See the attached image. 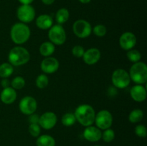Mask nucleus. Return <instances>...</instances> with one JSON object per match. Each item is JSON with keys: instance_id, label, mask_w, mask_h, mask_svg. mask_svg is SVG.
Instances as JSON below:
<instances>
[{"instance_id": "1", "label": "nucleus", "mask_w": 147, "mask_h": 146, "mask_svg": "<svg viewBox=\"0 0 147 146\" xmlns=\"http://www.w3.org/2000/svg\"><path fill=\"white\" fill-rule=\"evenodd\" d=\"M74 115L76 120L84 127L93 125L95 122L96 112L90 104H83L78 106L75 110Z\"/></svg>"}, {"instance_id": "2", "label": "nucleus", "mask_w": 147, "mask_h": 146, "mask_svg": "<svg viewBox=\"0 0 147 146\" xmlns=\"http://www.w3.org/2000/svg\"><path fill=\"white\" fill-rule=\"evenodd\" d=\"M31 31L28 26L22 22L14 24L10 30V37L14 43L22 44L29 40Z\"/></svg>"}, {"instance_id": "3", "label": "nucleus", "mask_w": 147, "mask_h": 146, "mask_svg": "<svg viewBox=\"0 0 147 146\" xmlns=\"http://www.w3.org/2000/svg\"><path fill=\"white\" fill-rule=\"evenodd\" d=\"M30 60L28 50L21 46H17L11 49L8 54V60L12 66H21L27 64Z\"/></svg>"}, {"instance_id": "4", "label": "nucleus", "mask_w": 147, "mask_h": 146, "mask_svg": "<svg viewBox=\"0 0 147 146\" xmlns=\"http://www.w3.org/2000/svg\"><path fill=\"white\" fill-rule=\"evenodd\" d=\"M129 76L134 82L144 84L147 81V66L143 62L134 63L129 70Z\"/></svg>"}, {"instance_id": "5", "label": "nucleus", "mask_w": 147, "mask_h": 146, "mask_svg": "<svg viewBox=\"0 0 147 146\" xmlns=\"http://www.w3.org/2000/svg\"><path fill=\"white\" fill-rule=\"evenodd\" d=\"M111 81L114 87L119 89H124L130 84L131 78L128 72L123 69H117L113 72Z\"/></svg>"}, {"instance_id": "6", "label": "nucleus", "mask_w": 147, "mask_h": 146, "mask_svg": "<svg viewBox=\"0 0 147 146\" xmlns=\"http://www.w3.org/2000/svg\"><path fill=\"white\" fill-rule=\"evenodd\" d=\"M48 38L50 42L55 45H62L66 41V33L61 24L53 25L48 31Z\"/></svg>"}, {"instance_id": "7", "label": "nucleus", "mask_w": 147, "mask_h": 146, "mask_svg": "<svg viewBox=\"0 0 147 146\" xmlns=\"http://www.w3.org/2000/svg\"><path fill=\"white\" fill-rule=\"evenodd\" d=\"M73 31L78 37L85 39L91 34L92 27L90 23L86 20L78 19L73 23Z\"/></svg>"}, {"instance_id": "8", "label": "nucleus", "mask_w": 147, "mask_h": 146, "mask_svg": "<svg viewBox=\"0 0 147 146\" xmlns=\"http://www.w3.org/2000/svg\"><path fill=\"white\" fill-rule=\"evenodd\" d=\"M96 127L100 130H106L110 128L113 124V116L112 114L106 110H102L96 114L95 122Z\"/></svg>"}, {"instance_id": "9", "label": "nucleus", "mask_w": 147, "mask_h": 146, "mask_svg": "<svg viewBox=\"0 0 147 146\" xmlns=\"http://www.w3.org/2000/svg\"><path fill=\"white\" fill-rule=\"evenodd\" d=\"M35 10L30 4H22L17 10V16L21 22L27 24L34 20L35 17Z\"/></svg>"}, {"instance_id": "10", "label": "nucleus", "mask_w": 147, "mask_h": 146, "mask_svg": "<svg viewBox=\"0 0 147 146\" xmlns=\"http://www.w3.org/2000/svg\"><path fill=\"white\" fill-rule=\"evenodd\" d=\"M19 108L21 113L25 115H30L35 113L37 108V102L32 96H25L20 100Z\"/></svg>"}, {"instance_id": "11", "label": "nucleus", "mask_w": 147, "mask_h": 146, "mask_svg": "<svg viewBox=\"0 0 147 146\" xmlns=\"http://www.w3.org/2000/svg\"><path fill=\"white\" fill-rule=\"evenodd\" d=\"M57 117L53 112H46L40 116L38 124L45 130H50L57 124Z\"/></svg>"}, {"instance_id": "12", "label": "nucleus", "mask_w": 147, "mask_h": 146, "mask_svg": "<svg viewBox=\"0 0 147 146\" xmlns=\"http://www.w3.org/2000/svg\"><path fill=\"white\" fill-rule=\"evenodd\" d=\"M136 37L131 31H126L121 35L119 39V44L123 50L129 51L131 50L136 44Z\"/></svg>"}, {"instance_id": "13", "label": "nucleus", "mask_w": 147, "mask_h": 146, "mask_svg": "<svg viewBox=\"0 0 147 146\" xmlns=\"http://www.w3.org/2000/svg\"><path fill=\"white\" fill-rule=\"evenodd\" d=\"M60 66L59 61L53 57H45L42 61L40 67L42 71L46 74H53L57 71Z\"/></svg>"}, {"instance_id": "14", "label": "nucleus", "mask_w": 147, "mask_h": 146, "mask_svg": "<svg viewBox=\"0 0 147 146\" xmlns=\"http://www.w3.org/2000/svg\"><path fill=\"white\" fill-rule=\"evenodd\" d=\"M101 57L100 51L97 48H90L85 50L84 54L83 56V60L86 64L89 65H93L96 64L100 60Z\"/></svg>"}, {"instance_id": "15", "label": "nucleus", "mask_w": 147, "mask_h": 146, "mask_svg": "<svg viewBox=\"0 0 147 146\" xmlns=\"http://www.w3.org/2000/svg\"><path fill=\"white\" fill-rule=\"evenodd\" d=\"M83 137L89 142H98L101 139L102 132L97 127L93 125L88 126L83 131Z\"/></svg>"}, {"instance_id": "16", "label": "nucleus", "mask_w": 147, "mask_h": 146, "mask_svg": "<svg viewBox=\"0 0 147 146\" xmlns=\"http://www.w3.org/2000/svg\"><path fill=\"white\" fill-rule=\"evenodd\" d=\"M131 98L137 102H142L146 98V90L142 84H136L130 90Z\"/></svg>"}, {"instance_id": "17", "label": "nucleus", "mask_w": 147, "mask_h": 146, "mask_svg": "<svg viewBox=\"0 0 147 146\" xmlns=\"http://www.w3.org/2000/svg\"><path fill=\"white\" fill-rule=\"evenodd\" d=\"M17 92L11 87L4 88L0 94V99L4 104H12L17 99Z\"/></svg>"}, {"instance_id": "18", "label": "nucleus", "mask_w": 147, "mask_h": 146, "mask_svg": "<svg viewBox=\"0 0 147 146\" xmlns=\"http://www.w3.org/2000/svg\"><path fill=\"white\" fill-rule=\"evenodd\" d=\"M35 23L40 29H49L53 25V19L49 14H41L36 19Z\"/></svg>"}, {"instance_id": "19", "label": "nucleus", "mask_w": 147, "mask_h": 146, "mask_svg": "<svg viewBox=\"0 0 147 146\" xmlns=\"http://www.w3.org/2000/svg\"><path fill=\"white\" fill-rule=\"evenodd\" d=\"M55 51V46L50 42H45L40 47V53L45 57H50Z\"/></svg>"}, {"instance_id": "20", "label": "nucleus", "mask_w": 147, "mask_h": 146, "mask_svg": "<svg viewBox=\"0 0 147 146\" xmlns=\"http://www.w3.org/2000/svg\"><path fill=\"white\" fill-rule=\"evenodd\" d=\"M37 146H55V140L49 135H42L37 137L36 140Z\"/></svg>"}, {"instance_id": "21", "label": "nucleus", "mask_w": 147, "mask_h": 146, "mask_svg": "<svg viewBox=\"0 0 147 146\" xmlns=\"http://www.w3.org/2000/svg\"><path fill=\"white\" fill-rule=\"evenodd\" d=\"M69 17H70V13L69 11L66 8H60L57 10L55 14L56 21L58 24H63L67 21Z\"/></svg>"}, {"instance_id": "22", "label": "nucleus", "mask_w": 147, "mask_h": 146, "mask_svg": "<svg viewBox=\"0 0 147 146\" xmlns=\"http://www.w3.org/2000/svg\"><path fill=\"white\" fill-rule=\"evenodd\" d=\"M14 72V66L9 62H4L0 65V77L1 78H8Z\"/></svg>"}, {"instance_id": "23", "label": "nucleus", "mask_w": 147, "mask_h": 146, "mask_svg": "<svg viewBox=\"0 0 147 146\" xmlns=\"http://www.w3.org/2000/svg\"><path fill=\"white\" fill-rule=\"evenodd\" d=\"M144 117V112L140 109L132 110L129 115V120L132 123H136L142 121Z\"/></svg>"}, {"instance_id": "24", "label": "nucleus", "mask_w": 147, "mask_h": 146, "mask_svg": "<svg viewBox=\"0 0 147 146\" xmlns=\"http://www.w3.org/2000/svg\"><path fill=\"white\" fill-rule=\"evenodd\" d=\"M76 117H75L74 113H65V114L63 115V116L62 117V123H63V125L66 126V127L73 126V125L76 123Z\"/></svg>"}, {"instance_id": "25", "label": "nucleus", "mask_w": 147, "mask_h": 146, "mask_svg": "<svg viewBox=\"0 0 147 146\" xmlns=\"http://www.w3.org/2000/svg\"><path fill=\"white\" fill-rule=\"evenodd\" d=\"M127 58L130 62L133 63H136L138 62H140L141 59H142V54L140 52L138 51L137 50H134V49H131V50H129L127 52Z\"/></svg>"}, {"instance_id": "26", "label": "nucleus", "mask_w": 147, "mask_h": 146, "mask_svg": "<svg viewBox=\"0 0 147 146\" xmlns=\"http://www.w3.org/2000/svg\"><path fill=\"white\" fill-rule=\"evenodd\" d=\"M36 86L40 89H44L48 85L49 79L45 74H41L37 76L35 81Z\"/></svg>"}, {"instance_id": "27", "label": "nucleus", "mask_w": 147, "mask_h": 146, "mask_svg": "<svg viewBox=\"0 0 147 146\" xmlns=\"http://www.w3.org/2000/svg\"><path fill=\"white\" fill-rule=\"evenodd\" d=\"M11 85L14 90H21L25 85V80L21 76H17L11 80Z\"/></svg>"}, {"instance_id": "28", "label": "nucleus", "mask_w": 147, "mask_h": 146, "mask_svg": "<svg viewBox=\"0 0 147 146\" xmlns=\"http://www.w3.org/2000/svg\"><path fill=\"white\" fill-rule=\"evenodd\" d=\"M102 139L106 143H111L115 138V132L111 128L104 130V132L102 133Z\"/></svg>"}, {"instance_id": "29", "label": "nucleus", "mask_w": 147, "mask_h": 146, "mask_svg": "<svg viewBox=\"0 0 147 146\" xmlns=\"http://www.w3.org/2000/svg\"><path fill=\"white\" fill-rule=\"evenodd\" d=\"M92 31L95 35L99 37H104L107 33V28L103 24H97L93 27V29H92Z\"/></svg>"}, {"instance_id": "30", "label": "nucleus", "mask_w": 147, "mask_h": 146, "mask_svg": "<svg viewBox=\"0 0 147 146\" xmlns=\"http://www.w3.org/2000/svg\"><path fill=\"white\" fill-rule=\"evenodd\" d=\"M29 133L32 137H37L40 136L41 132V127L39 124H30L29 126Z\"/></svg>"}, {"instance_id": "31", "label": "nucleus", "mask_w": 147, "mask_h": 146, "mask_svg": "<svg viewBox=\"0 0 147 146\" xmlns=\"http://www.w3.org/2000/svg\"><path fill=\"white\" fill-rule=\"evenodd\" d=\"M85 52V49L80 45H76L72 49V54L73 56L77 58H81L83 57Z\"/></svg>"}, {"instance_id": "32", "label": "nucleus", "mask_w": 147, "mask_h": 146, "mask_svg": "<svg viewBox=\"0 0 147 146\" xmlns=\"http://www.w3.org/2000/svg\"><path fill=\"white\" fill-rule=\"evenodd\" d=\"M135 133H136V135L138 137L144 138V137H146L147 135L146 127L144 125H138L135 127Z\"/></svg>"}, {"instance_id": "33", "label": "nucleus", "mask_w": 147, "mask_h": 146, "mask_svg": "<svg viewBox=\"0 0 147 146\" xmlns=\"http://www.w3.org/2000/svg\"><path fill=\"white\" fill-rule=\"evenodd\" d=\"M29 116H30L29 117V122H30V124H38L40 116L36 114H34V113Z\"/></svg>"}, {"instance_id": "34", "label": "nucleus", "mask_w": 147, "mask_h": 146, "mask_svg": "<svg viewBox=\"0 0 147 146\" xmlns=\"http://www.w3.org/2000/svg\"><path fill=\"white\" fill-rule=\"evenodd\" d=\"M1 86H2L3 88H7V87H10L11 82H10L7 78H3L1 81Z\"/></svg>"}, {"instance_id": "35", "label": "nucleus", "mask_w": 147, "mask_h": 146, "mask_svg": "<svg viewBox=\"0 0 147 146\" xmlns=\"http://www.w3.org/2000/svg\"><path fill=\"white\" fill-rule=\"evenodd\" d=\"M55 0H42V2L45 5H51L55 2Z\"/></svg>"}, {"instance_id": "36", "label": "nucleus", "mask_w": 147, "mask_h": 146, "mask_svg": "<svg viewBox=\"0 0 147 146\" xmlns=\"http://www.w3.org/2000/svg\"><path fill=\"white\" fill-rule=\"evenodd\" d=\"M22 4H31L34 0H18Z\"/></svg>"}, {"instance_id": "37", "label": "nucleus", "mask_w": 147, "mask_h": 146, "mask_svg": "<svg viewBox=\"0 0 147 146\" xmlns=\"http://www.w3.org/2000/svg\"><path fill=\"white\" fill-rule=\"evenodd\" d=\"M90 1L91 0H79V1L82 4H88V3L90 2Z\"/></svg>"}, {"instance_id": "38", "label": "nucleus", "mask_w": 147, "mask_h": 146, "mask_svg": "<svg viewBox=\"0 0 147 146\" xmlns=\"http://www.w3.org/2000/svg\"><path fill=\"white\" fill-rule=\"evenodd\" d=\"M94 146H100V145H94Z\"/></svg>"}]
</instances>
